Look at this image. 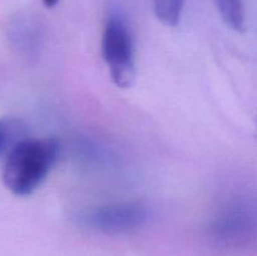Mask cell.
Segmentation results:
<instances>
[{
	"label": "cell",
	"instance_id": "cell-1",
	"mask_svg": "<svg viewBox=\"0 0 257 256\" xmlns=\"http://www.w3.org/2000/svg\"><path fill=\"white\" fill-rule=\"evenodd\" d=\"M59 155V142L54 138H34L18 142L10 150L3 171V181L14 195L24 197L34 192Z\"/></svg>",
	"mask_w": 257,
	"mask_h": 256
},
{
	"label": "cell",
	"instance_id": "cell-2",
	"mask_svg": "<svg viewBox=\"0 0 257 256\" xmlns=\"http://www.w3.org/2000/svg\"><path fill=\"white\" fill-rule=\"evenodd\" d=\"M102 55L118 88H130L136 78L135 44L131 30L119 17H110L102 38Z\"/></svg>",
	"mask_w": 257,
	"mask_h": 256
},
{
	"label": "cell",
	"instance_id": "cell-3",
	"mask_svg": "<svg viewBox=\"0 0 257 256\" xmlns=\"http://www.w3.org/2000/svg\"><path fill=\"white\" fill-rule=\"evenodd\" d=\"M148 207L142 202H120L88 208L78 213L80 226L102 233H124L148 221Z\"/></svg>",
	"mask_w": 257,
	"mask_h": 256
},
{
	"label": "cell",
	"instance_id": "cell-4",
	"mask_svg": "<svg viewBox=\"0 0 257 256\" xmlns=\"http://www.w3.org/2000/svg\"><path fill=\"white\" fill-rule=\"evenodd\" d=\"M215 4L228 28L236 32L245 30V9L242 0H215Z\"/></svg>",
	"mask_w": 257,
	"mask_h": 256
},
{
	"label": "cell",
	"instance_id": "cell-5",
	"mask_svg": "<svg viewBox=\"0 0 257 256\" xmlns=\"http://www.w3.org/2000/svg\"><path fill=\"white\" fill-rule=\"evenodd\" d=\"M153 9L158 20L168 27H175L181 19L183 0H153Z\"/></svg>",
	"mask_w": 257,
	"mask_h": 256
},
{
	"label": "cell",
	"instance_id": "cell-6",
	"mask_svg": "<svg viewBox=\"0 0 257 256\" xmlns=\"http://www.w3.org/2000/svg\"><path fill=\"white\" fill-rule=\"evenodd\" d=\"M15 130V124L10 119H0V151L8 145L9 138L12 137L13 132Z\"/></svg>",
	"mask_w": 257,
	"mask_h": 256
},
{
	"label": "cell",
	"instance_id": "cell-7",
	"mask_svg": "<svg viewBox=\"0 0 257 256\" xmlns=\"http://www.w3.org/2000/svg\"><path fill=\"white\" fill-rule=\"evenodd\" d=\"M58 2H59V0H43V3H44V5L47 8L55 7V5L58 4Z\"/></svg>",
	"mask_w": 257,
	"mask_h": 256
}]
</instances>
